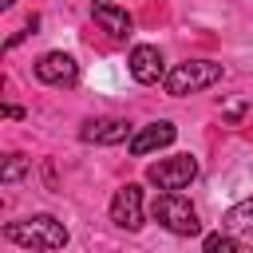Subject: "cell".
Masks as SVG:
<instances>
[{"label": "cell", "instance_id": "obj_5", "mask_svg": "<svg viewBox=\"0 0 253 253\" xmlns=\"http://www.w3.org/2000/svg\"><path fill=\"white\" fill-rule=\"evenodd\" d=\"M111 221L119 229H126V233L142 229V186L138 182H126V186L115 190V198H111Z\"/></svg>", "mask_w": 253, "mask_h": 253}, {"label": "cell", "instance_id": "obj_6", "mask_svg": "<svg viewBox=\"0 0 253 253\" xmlns=\"http://www.w3.org/2000/svg\"><path fill=\"white\" fill-rule=\"evenodd\" d=\"M36 79L47 87H75L79 83V63L67 51H47L36 59Z\"/></svg>", "mask_w": 253, "mask_h": 253}, {"label": "cell", "instance_id": "obj_8", "mask_svg": "<svg viewBox=\"0 0 253 253\" xmlns=\"http://www.w3.org/2000/svg\"><path fill=\"white\" fill-rule=\"evenodd\" d=\"M79 138L83 142H95V146H115V142H130L134 134H130V123L126 119H91V123H83Z\"/></svg>", "mask_w": 253, "mask_h": 253}, {"label": "cell", "instance_id": "obj_15", "mask_svg": "<svg viewBox=\"0 0 253 253\" xmlns=\"http://www.w3.org/2000/svg\"><path fill=\"white\" fill-rule=\"evenodd\" d=\"M12 4H16V0H4V8H12Z\"/></svg>", "mask_w": 253, "mask_h": 253}, {"label": "cell", "instance_id": "obj_3", "mask_svg": "<svg viewBox=\"0 0 253 253\" xmlns=\"http://www.w3.org/2000/svg\"><path fill=\"white\" fill-rule=\"evenodd\" d=\"M150 213H154V221H158L162 229H170L174 237H194V233H202L198 210H194L190 198H182V194H158L154 206H150Z\"/></svg>", "mask_w": 253, "mask_h": 253}, {"label": "cell", "instance_id": "obj_7", "mask_svg": "<svg viewBox=\"0 0 253 253\" xmlns=\"http://www.w3.org/2000/svg\"><path fill=\"white\" fill-rule=\"evenodd\" d=\"M91 20H95L111 40H126V36L134 32L130 12H126L123 4H115V0H91Z\"/></svg>", "mask_w": 253, "mask_h": 253}, {"label": "cell", "instance_id": "obj_12", "mask_svg": "<svg viewBox=\"0 0 253 253\" xmlns=\"http://www.w3.org/2000/svg\"><path fill=\"white\" fill-rule=\"evenodd\" d=\"M202 253H241V241H237L233 233L217 229V233H210V237L202 241Z\"/></svg>", "mask_w": 253, "mask_h": 253}, {"label": "cell", "instance_id": "obj_4", "mask_svg": "<svg viewBox=\"0 0 253 253\" xmlns=\"http://www.w3.org/2000/svg\"><path fill=\"white\" fill-rule=\"evenodd\" d=\"M146 178H150L158 190H166V194H178V190H186V186L198 178V158H194V154L158 158V162H150V166H146Z\"/></svg>", "mask_w": 253, "mask_h": 253}, {"label": "cell", "instance_id": "obj_11", "mask_svg": "<svg viewBox=\"0 0 253 253\" xmlns=\"http://www.w3.org/2000/svg\"><path fill=\"white\" fill-rule=\"evenodd\" d=\"M225 233H233V237H241V241H253V198L229 206V213H225Z\"/></svg>", "mask_w": 253, "mask_h": 253}, {"label": "cell", "instance_id": "obj_1", "mask_svg": "<svg viewBox=\"0 0 253 253\" xmlns=\"http://www.w3.org/2000/svg\"><path fill=\"white\" fill-rule=\"evenodd\" d=\"M4 237L12 245H24V249H40V253H55L67 245V225L55 221L51 213H36V217H20V221H8L4 225Z\"/></svg>", "mask_w": 253, "mask_h": 253}, {"label": "cell", "instance_id": "obj_9", "mask_svg": "<svg viewBox=\"0 0 253 253\" xmlns=\"http://www.w3.org/2000/svg\"><path fill=\"white\" fill-rule=\"evenodd\" d=\"M174 123H166V119H158V123H146V126H138L134 130V138L126 142L130 146V154L134 158H142V154H150V150H162V146H170L174 142Z\"/></svg>", "mask_w": 253, "mask_h": 253}, {"label": "cell", "instance_id": "obj_2", "mask_svg": "<svg viewBox=\"0 0 253 253\" xmlns=\"http://www.w3.org/2000/svg\"><path fill=\"white\" fill-rule=\"evenodd\" d=\"M217 79H221V63H213V59H186V63H178V67L166 71L162 87H166V95L182 99V95H194V91L213 87Z\"/></svg>", "mask_w": 253, "mask_h": 253}, {"label": "cell", "instance_id": "obj_14", "mask_svg": "<svg viewBox=\"0 0 253 253\" xmlns=\"http://www.w3.org/2000/svg\"><path fill=\"white\" fill-rule=\"evenodd\" d=\"M4 115H8V119H24V107H16V103H8V107H4Z\"/></svg>", "mask_w": 253, "mask_h": 253}, {"label": "cell", "instance_id": "obj_10", "mask_svg": "<svg viewBox=\"0 0 253 253\" xmlns=\"http://www.w3.org/2000/svg\"><path fill=\"white\" fill-rule=\"evenodd\" d=\"M130 75H134V83H158V79H166V71H162V51H158L154 43H138V47L130 51Z\"/></svg>", "mask_w": 253, "mask_h": 253}, {"label": "cell", "instance_id": "obj_13", "mask_svg": "<svg viewBox=\"0 0 253 253\" xmlns=\"http://www.w3.org/2000/svg\"><path fill=\"white\" fill-rule=\"evenodd\" d=\"M28 170H32V162H28L24 154H8V158H4V170H0V182L12 186V182H20Z\"/></svg>", "mask_w": 253, "mask_h": 253}]
</instances>
